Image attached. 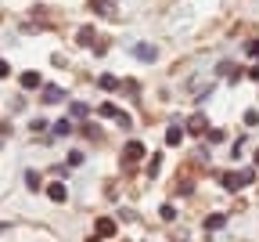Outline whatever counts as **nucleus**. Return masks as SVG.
<instances>
[{
	"instance_id": "nucleus-1",
	"label": "nucleus",
	"mask_w": 259,
	"mask_h": 242,
	"mask_svg": "<svg viewBox=\"0 0 259 242\" xmlns=\"http://www.w3.org/2000/svg\"><path fill=\"white\" fill-rule=\"evenodd\" d=\"M97 116H104V119H115V123H123V127H130V116H126L123 109H115L112 101H104L101 109H97Z\"/></svg>"
},
{
	"instance_id": "nucleus-2",
	"label": "nucleus",
	"mask_w": 259,
	"mask_h": 242,
	"mask_svg": "<svg viewBox=\"0 0 259 242\" xmlns=\"http://www.w3.org/2000/svg\"><path fill=\"white\" fill-rule=\"evenodd\" d=\"M94 232H97L101 239H112V235H115V221H112V217H97Z\"/></svg>"
},
{
	"instance_id": "nucleus-3",
	"label": "nucleus",
	"mask_w": 259,
	"mask_h": 242,
	"mask_svg": "<svg viewBox=\"0 0 259 242\" xmlns=\"http://www.w3.org/2000/svg\"><path fill=\"white\" fill-rule=\"evenodd\" d=\"M47 199H51V203H65V199H69V188L62 185V181H54V185L47 188Z\"/></svg>"
},
{
	"instance_id": "nucleus-4",
	"label": "nucleus",
	"mask_w": 259,
	"mask_h": 242,
	"mask_svg": "<svg viewBox=\"0 0 259 242\" xmlns=\"http://www.w3.org/2000/svg\"><path fill=\"white\" fill-rule=\"evenodd\" d=\"M123 156H126V163H137V159H141V156H144V145H141V141H130Z\"/></svg>"
},
{
	"instance_id": "nucleus-5",
	"label": "nucleus",
	"mask_w": 259,
	"mask_h": 242,
	"mask_svg": "<svg viewBox=\"0 0 259 242\" xmlns=\"http://www.w3.org/2000/svg\"><path fill=\"white\" fill-rule=\"evenodd\" d=\"M133 54L141 58V62H155V47H151V43H137Z\"/></svg>"
},
{
	"instance_id": "nucleus-6",
	"label": "nucleus",
	"mask_w": 259,
	"mask_h": 242,
	"mask_svg": "<svg viewBox=\"0 0 259 242\" xmlns=\"http://www.w3.org/2000/svg\"><path fill=\"white\" fill-rule=\"evenodd\" d=\"M62 98H65V90H62V87H43V101H47V105H58Z\"/></svg>"
},
{
	"instance_id": "nucleus-7",
	"label": "nucleus",
	"mask_w": 259,
	"mask_h": 242,
	"mask_svg": "<svg viewBox=\"0 0 259 242\" xmlns=\"http://www.w3.org/2000/svg\"><path fill=\"white\" fill-rule=\"evenodd\" d=\"M223 224H227V217H223V214H212V217L205 221V232H220Z\"/></svg>"
},
{
	"instance_id": "nucleus-8",
	"label": "nucleus",
	"mask_w": 259,
	"mask_h": 242,
	"mask_svg": "<svg viewBox=\"0 0 259 242\" xmlns=\"http://www.w3.org/2000/svg\"><path fill=\"white\" fill-rule=\"evenodd\" d=\"M205 127H209V123H205V116H191V123H187L191 134H205Z\"/></svg>"
},
{
	"instance_id": "nucleus-9",
	"label": "nucleus",
	"mask_w": 259,
	"mask_h": 242,
	"mask_svg": "<svg viewBox=\"0 0 259 242\" xmlns=\"http://www.w3.org/2000/svg\"><path fill=\"white\" fill-rule=\"evenodd\" d=\"M180 141H184V130H180V127H170V130H166V145H180Z\"/></svg>"
},
{
	"instance_id": "nucleus-10",
	"label": "nucleus",
	"mask_w": 259,
	"mask_h": 242,
	"mask_svg": "<svg viewBox=\"0 0 259 242\" xmlns=\"http://www.w3.org/2000/svg\"><path fill=\"white\" fill-rule=\"evenodd\" d=\"M22 87H25V90L40 87V72H22Z\"/></svg>"
},
{
	"instance_id": "nucleus-11",
	"label": "nucleus",
	"mask_w": 259,
	"mask_h": 242,
	"mask_svg": "<svg viewBox=\"0 0 259 242\" xmlns=\"http://www.w3.org/2000/svg\"><path fill=\"white\" fill-rule=\"evenodd\" d=\"M223 188H227V192H238V188H241V181H238L234 170H231V174H223Z\"/></svg>"
},
{
	"instance_id": "nucleus-12",
	"label": "nucleus",
	"mask_w": 259,
	"mask_h": 242,
	"mask_svg": "<svg viewBox=\"0 0 259 242\" xmlns=\"http://www.w3.org/2000/svg\"><path fill=\"white\" fill-rule=\"evenodd\" d=\"M72 130H76V127H72V119H69V116L54 123V134H62V138H65V134H72Z\"/></svg>"
},
{
	"instance_id": "nucleus-13",
	"label": "nucleus",
	"mask_w": 259,
	"mask_h": 242,
	"mask_svg": "<svg viewBox=\"0 0 259 242\" xmlns=\"http://www.w3.org/2000/svg\"><path fill=\"white\" fill-rule=\"evenodd\" d=\"M94 7H101V14H104V18H112V14H115L112 0H94Z\"/></svg>"
},
{
	"instance_id": "nucleus-14",
	"label": "nucleus",
	"mask_w": 259,
	"mask_h": 242,
	"mask_svg": "<svg viewBox=\"0 0 259 242\" xmlns=\"http://www.w3.org/2000/svg\"><path fill=\"white\" fill-rule=\"evenodd\" d=\"M97 83H101V90H115V87H119V80H115V76H108V72H104Z\"/></svg>"
},
{
	"instance_id": "nucleus-15",
	"label": "nucleus",
	"mask_w": 259,
	"mask_h": 242,
	"mask_svg": "<svg viewBox=\"0 0 259 242\" xmlns=\"http://www.w3.org/2000/svg\"><path fill=\"white\" fill-rule=\"evenodd\" d=\"M80 43H83V47H90V43H94V29H80Z\"/></svg>"
},
{
	"instance_id": "nucleus-16",
	"label": "nucleus",
	"mask_w": 259,
	"mask_h": 242,
	"mask_svg": "<svg viewBox=\"0 0 259 242\" xmlns=\"http://www.w3.org/2000/svg\"><path fill=\"white\" fill-rule=\"evenodd\" d=\"M69 116H76V119L86 116V105H83V101H72V105H69Z\"/></svg>"
},
{
	"instance_id": "nucleus-17",
	"label": "nucleus",
	"mask_w": 259,
	"mask_h": 242,
	"mask_svg": "<svg viewBox=\"0 0 259 242\" xmlns=\"http://www.w3.org/2000/svg\"><path fill=\"white\" fill-rule=\"evenodd\" d=\"M25 185L36 192V188H40V174H36V170H25Z\"/></svg>"
},
{
	"instance_id": "nucleus-18",
	"label": "nucleus",
	"mask_w": 259,
	"mask_h": 242,
	"mask_svg": "<svg viewBox=\"0 0 259 242\" xmlns=\"http://www.w3.org/2000/svg\"><path fill=\"white\" fill-rule=\"evenodd\" d=\"M159 170H162V156L155 152V159H151V163H148V174H151V177H155Z\"/></svg>"
},
{
	"instance_id": "nucleus-19",
	"label": "nucleus",
	"mask_w": 259,
	"mask_h": 242,
	"mask_svg": "<svg viewBox=\"0 0 259 242\" xmlns=\"http://www.w3.org/2000/svg\"><path fill=\"white\" fill-rule=\"evenodd\" d=\"M238 181H241V188L252 185V181H256V170H241V174H238Z\"/></svg>"
},
{
	"instance_id": "nucleus-20",
	"label": "nucleus",
	"mask_w": 259,
	"mask_h": 242,
	"mask_svg": "<svg viewBox=\"0 0 259 242\" xmlns=\"http://www.w3.org/2000/svg\"><path fill=\"white\" fill-rule=\"evenodd\" d=\"M159 214H162V221H173V217H176V210H173V206H170V203H166V206H162V210H159Z\"/></svg>"
},
{
	"instance_id": "nucleus-21",
	"label": "nucleus",
	"mask_w": 259,
	"mask_h": 242,
	"mask_svg": "<svg viewBox=\"0 0 259 242\" xmlns=\"http://www.w3.org/2000/svg\"><path fill=\"white\" fill-rule=\"evenodd\" d=\"M245 123H249V127H256V123H259V112H256V109H249V112H245Z\"/></svg>"
},
{
	"instance_id": "nucleus-22",
	"label": "nucleus",
	"mask_w": 259,
	"mask_h": 242,
	"mask_svg": "<svg viewBox=\"0 0 259 242\" xmlns=\"http://www.w3.org/2000/svg\"><path fill=\"white\" fill-rule=\"evenodd\" d=\"M249 54H252V58H259V40H256V43H249Z\"/></svg>"
},
{
	"instance_id": "nucleus-23",
	"label": "nucleus",
	"mask_w": 259,
	"mask_h": 242,
	"mask_svg": "<svg viewBox=\"0 0 259 242\" xmlns=\"http://www.w3.org/2000/svg\"><path fill=\"white\" fill-rule=\"evenodd\" d=\"M7 72H11V69H7V62L0 58V76H7Z\"/></svg>"
},
{
	"instance_id": "nucleus-24",
	"label": "nucleus",
	"mask_w": 259,
	"mask_h": 242,
	"mask_svg": "<svg viewBox=\"0 0 259 242\" xmlns=\"http://www.w3.org/2000/svg\"><path fill=\"white\" fill-rule=\"evenodd\" d=\"M256 166H259V152H256Z\"/></svg>"
},
{
	"instance_id": "nucleus-25",
	"label": "nucleus",
	"mask_w": 259,
	"mask_h": 242,
	"mask_svg": "<svg viewBox=\"0 0 259 242\" xmlns=\"http://www.w3.org/2000/svg\"><path fill=\"white\" fill-rule=\"evenodd\" d=\"M90 242H97V239H90Z\"/></svg>"
}]
</instances>
